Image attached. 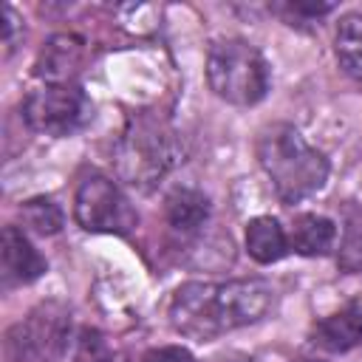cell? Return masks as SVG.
<instances>
[{
	"mask_svg": "<svg viewBox=\"0 0 362 362\" xmlns=\"http://www.w3.org/2000/svg\"><path fill=\"white\" fill-rule=\"evenodd\" d=\"M119 173L139 187H150L173 164V136L156 122H136L119 141Z\"/></svg>",
	"mask_w": 362,
	"mask_h": 362,
	"instance_id": "4",
	"label": "cell"
},
{
	"mask_svg": "<svg viewBox=\"0 0 362 362\" xmlns=\"http://www.w3.org/2000/svg\"><path fill=\"white\" fill-rule=\"evenodd\" d=\"M246 249L257 263H274L286 255L288 240H286L283 226L274 218L260 215L246 223Z\"/></svg>",
	"mask_w": 362,
	"mask_h": 362,
	"instance_id": "13",
	"label": "cell"
},
{
	"mask_svg": "<svg viewBox=\"0 0 362 362\" xmlns=\"http://www.w3.org/2000/svg\"><path fill=\"white\" fill-rule=\"evenodd\" d=\"M141 362H195V356L187 348L178 345H164V348H153L141 356Z\"/></svg>",
	"mask_w": 362,
	"mask_h": 362,
	"instance_id": "17",
	"label": "cell"
},
{
	"mask_svg": "<svg viewBox=\"0 0 362 362\" xmlns=\"http://www.w3.org/2000/svg\"><path fill=\"white\" fill-rule=\"evenodd\" d=\"M334 238H337V226L334 221H328L325 215H297L294 218V226H291V249L305 255V257H317V255H325L331 246H334Z\"/></svg>",
	"mask_w": 362,
	"mask_h": 362,
	"instance_id": "10",
	"label": "cell"
},
{
	"mask_svg": "<svg viewBox=\"0 0 362 362\" xmlns=\"http://www.w3.org/2000/svg\"><path fill=\"white\" fill-rule=\"evenodd\" d=\"M337 59L354 79H362V14H345L337 25Z\"/></svg>",
	"mask_w": 362,
	"mask_h": 362,
	"instance_id": "14",
	"label": "cell"
},
{
	"mask_svg": "<svg viewBox=\"0 0 362 362\" xmlns=\"http://www.w3.org/2000/svg\"><path fill=\"white\" fill-rule=\"evenodd\" d=\"M90 113L85 93L76 85H45L28 93L23 105V116L31 130L45 136H68L76 130Z\"/></svg>",
	"mask_w": 362,
	"mask_h": 362,
	"instance_id": "6",
	"label": "cell"
},
{
	"mask_svg": "<svg viewBox=\"0 0 362 362\" xmlns=\"http://www.w3.org/2000/svg\"><path fill=\"white\" fill-rule=\"evenodd\" d=\"M20 221L37 235H54L62 229V209L51 198H31L20 206Z\"/></svg>",
	"mask_w": 362,
	"mask_h": 362,
	"instance_id": "15",
	"label": "cell"
},
{
	"mask_svg": "<svg viewBox=\"0 0 362 362\" xmlns=\"http://www.w3.org/2000/svg\"><path fill=\"white\" fill-rule=\"evenodd\" d=\"M206 82L229 105H255L269 90V65L243 40H221L206 57Z\"/></svg>",
	"mask_w": 362,
	"mask_h": 362,
	"instance_id": "3",
	"label": "cell"
},
{
	"mask_svg": "<svg viewBox=\"0 0 362 362\" xmlns=\"http://www.w3.org/2000/svg\"><path fill=\"white\" fill-rule=\"evenodd\" d=\"M65 342V314L48 308L34 311L25 322H20L8 334V351L17 362H31L40 356H51Z\"/></svg>",
	"mask_w": 362,
	"mask_h": 362,
	"instance_id": "7",
	"label": "cell"
},
{
	"mask_svg": "<svg viewBox=\"0 0 362 362\" xmlns=\"http://www.w3.org/2000/svg\"><path fill=\"white\" fill-rule=\"evenodd\" d=\"M297 362H320V359H297Z\"/></svg>",
	"mask_w": 362,
	"mask_h": 362,
	"instance_id": "19",
	"label": "cell"
},
{
	"mask_svg": "<svg viewBox=\"0 0 362 362\" xmlns=\"http://www.w3.org/2000/svg\"><path fill=\"white\" fill-rule=\"evenodd\" d=\"M257 161L274 192L288 204L317 192L328 178L325 156L311 147L291 124H272L260 133Z\"/></svg>",
	"mask_w": 362,
	"mask_h": 362,
	"instance_id": "2",
	"label": "cell"
},
{
	"mask_svg": "<svg viewBox=\"0 0 362 362\" xmlns=\"http://www.w3.org/2000/svg\"><path fill=\"white\" fill-rule=\"evenodd\" d=\"M339 266L348 272L362 269V212L354 209L345 221V240L339 249Z\"/></svg>",
	"mask_w": 362,
	"mask_h": 362,
	"instance_id": "16",
	"label": "cell"
},
{
	"mask_svg": "<svg viewBox=\"0 0 362 362\" xmlns=\"http://www.w3.org/2000/svg\"><path fill=\"white\" fill-rule=\"evenodd\" d=\"M232 362H255V359H232Z\"/></svg>",
	"mask_w": 362,
	"mask_h": 362,
	"instance_id": "18",
	"label": "cell"
},
{
	"mask_svg": "<svg viewBox=\"0 0 362 362\" xmlns=\"http://www.w3.org/2000/svg\"><path fill=\"white\" fill-rule=\"evenodd\" d=\"M82 42H76L74 37H54L37 65V74L48 79V85H65L71 74H76V65L82 59Z\"/></svg>",
	"mask_w": 362,
	"mask_h": 362,
	"instance_id": "11",
	"label": "cell"
},
{
	"mask_svg": "<svg viewBox=\"0 0 362 362\" xmlns=\"http://www.w3.org/2000/svg\"><path fill=\"white\" fill-rule=\"evenodd\" d=\"M274 305V288L266 280L184 283L170 303V322L184 337L209 342L221 334L263 320Z\"/></svg>",
	"mask_w": 362,
	"mask_h": 362,
	"instance_id": "1",
	"label": "cell"
},
{
	"mask_svg": "<svg viewBox=\"0 0 362 362\" xmlns=\"http://www.w3.org/2000/svg\"><path fill=\"white\" fill-rule=\"evenodd\" d=\"M0 257H3V283L6 286L31 283V280H37L45 272L42 255L31 246V240L17 226H6L3 229Z\"/></svg>",
	"mask_w": 362,
	"mask_h": 362,
	"instance_id": "8",
	"label": "cell"
},
{
	"mask_svg": "<svg viewBox=\"0 0 362 362\" xmlns=\"http://www.w3.org/2000/svg\"><path fill=\"white\" fill-rule=\"evenodd\" d=\"M167 221L173 229L178 232H195L198 226H204L206 215H209V201L204 192L192 189V187H178L167 195Z\"/></svg>",
	"mask_w": 362,
	"mask_h": 362,
	"instance_id": "12",
	"label": "cell"
},
{
	"mask_svg": "<svg viewBox=\"0 0 362 362\" xmlns=\"http://www.w3.org/2000/svg\"><path fill=\"white\" fill-rule=\"evenodd\" d=\"M74 218L88 232H130L136 226V212L119 187L105 175H90L79 184L74 195Z\"/></svg>",
	"mask_w": 362,
	"mask_h": 362,
	"instance_id": "5",
	"label": "cell"
},
{
	"mask_svg": "<svg viewBox=\"0 0 362 362\" xmlns=\"http://www.w3.org/2000/svg\"><path fill=\"white\" fill-rule=\"evenodd\" d=\"M314 345L331 354H342L362 345V305H351L320 320L314 328Z\"/></svg>",
	"mask_w": 362,
	"mask_h": 362,
	"instance_id": "9",
	"label": "cell"
}]
</instances>
